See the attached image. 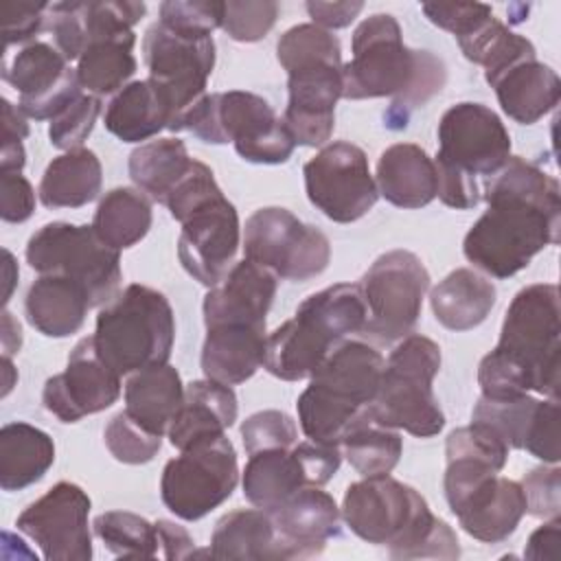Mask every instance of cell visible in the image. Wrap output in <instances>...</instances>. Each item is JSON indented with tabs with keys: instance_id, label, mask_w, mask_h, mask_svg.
Here are the masks:
<instances>
[{
	"instance_id": "5b68a950",
	"label": "cell",
	"mask_w": 561,
	"mask_h": 561,
	"mask_svg": "<svg viewBox=\"0 0 561 561\" xmlns=\"http://www.w3.org/2000/svg\"><path fill=\"white\" fill-rule=\"evenodd\" d=\"M381 353L364 340L337 342L298 397L300 430L309 440L340 445L377 397Z\"/></svg>"
},
{
	"instance_id": "603a6c76",
	"label": "cell",
	"mask_w": 561,
	"mask_h": 561,
	"mask_svg": "<svg viewBox=\"0 0 561 561\" xmlns=\"http://www.w3.org/2000/svg\"><path fill=\"white\" fill-rule=\"evenodd\" d=\"M208 554L213 559L285 561L311 559L320 552L278 533L272 515L259 506L237 508L217 519Z\"/></svg>"
},
{
	"instance_id": "ba28073f",
	"label": "cell",
	"mask_w": 561,
	"mask_h": 561,
	"mask_svg": "<svg viewBox=\"0 0 561 561\" xmlns=\"http://www.w3.org/2000/svg\"><path fill=\"white\" fill-rule=\"evenodd\" d=\"M440 370V346L419 333H410L383 362L381 383L370 416L386 427L405 430L419 438H432L445 427V414L434 394V377Z\"/></svg>"
},
{
	"instance_id": "83f0119b",
	"label": "cell",
	"mask_w": 561,
	"mask_h": 561,
	"mask_svg": "<svg viewBox=\"0 0 561 561\" xmlns=\"http://www.w3.org/2000/svg\"><path fill=\"white\" fill-rule=\"evenodd\" d=\"M379 195L399 208H423L438 193L434 158L414 142H397L381 151L375 171Z\"/></svg>"
},
{
	"instance_id": "f546056e",
	"label": "cell",
	"mask_w": 561,
	"mask_h": 561,
	"mask_svg": "<svg viewBox=\"0 0 561 561\" xmlns=\"http://www.w3.org/2000/svg\"><path fill=\"white\" fill-rule=\"evenodd\" d=\"M171 121L169 101L153 79L129 81L107 103L103 125L123 142H140L158 136Z\"/></svg>"
},
{
	"instance_id": "ac0fdd59",
	"label": "cell",
	"mask_w": 561,
	"mask_h": 561,
	"mask_svg": "<svg viewBox=\"0 0 561 561\" xmlns=\"http://www.w3.org/2000/svg\"><path fill=\"white\" fill-rule=\"evenodd\" d=\"M90 506L92 502L79 484L57 482L18 515L15 526L48 561H90Z\"/></svg>"
},
{
	"instance_id": "2e32d148",
	"label": "cell",
	"mask_w": 561,
	"mask_h": 561,
	"mask_svg": "<svg viewBox=\"0 0 561 561\" xmlns=\"http://www.w3.org/2000/svg\"><path fill=\"white\" fill-rule=\"evenodd\" d=\"M243 250L245 259L272 270L285 280L320 276L331 261L329 237L280 206H265L248 217Z\"/></svg>"
},
{
	"instance_id": "4316f807",
	"label": "cell",
	"mask_w": 561,
	"mask_h": 561,
	"mask_svg": "<svg viewBox=\"0 0 561 561\" xmlns=\"http://www.w3.org/2000/svg\"><path fill=\"white\" fill-rule=\"evenodd\" d=\"M508 118L533 125L552 112L561 99L559 75L537 57L522 59L486 81Z\"/></svg>"
},
{
	"instance_id": "30bf717a",
	"label": "cell",
	"mask_w": 561,
	"mask_h": 561,
	"mask_svg": "<svg viewBox=\"0 0 561 561\" xmlns=\"http://www.w3.org/2000/svg\"><path fill=\"white\" fill-rule=\"evenodd\" d=\"M443 489L462 530L482 543L508 539L526 515L522 484L482 458H447Z\"/></svg>"
},
{
	"instance_id": "7bdbcfd3",
	"label": "cell",
	"mask_w": 561,
	"mask_h": 561,
	"mask_svg": "<svg viewBox=\"0 0 561 561\" xmlns=\"http://www.w3.org/2000/svg\"><path fill=\"white\" fill-rule=\"evenodd\" d=\"M103 438L110 454L125 465H145L153 460L162 447V436L138 425L125 410L110 419Z\"/></svg>"
},
{
	"instance_id": "4dcf8cb0",
	"label": "cell",
	"mask_w": 561,
	"mask_h": 561,
	"mask_svg": "<svg viewBox=\"0 0 561 561\" xmlns=\"http://www.w3.org/2000/svg\"><path fill=\"white\" fill-rule=\"evenodd\" d=\"M267 513L280 535L318 552L324 550L329 539L342 535V511L320 486H300Z\"/></svg>"
},
{
	"instance_id": "f35d334b",
	"label": "cell",
	"mask_w": 561,
	"mask_h": 561,
	"mask_svg": "<svg viewBox=\"0 0 561 561\" xmlns=\"http://www.w3.org/2000/svg\"><path fill=\"white\" fill-rule=\"evenodd\" d=\"M151 199L131 186H116L107 191L92 219L94 232L114 250H127L142 241L151 228Z\"/></svg>"
},
{
	"instance_id": "f5cc1de1",
	"label": "cell",
	"mask_w": 561,
	"mask_h": 561,
	"mask_svg": "<svg viewBox=\"0 0 561 561\" xmlns=\"http://www.w3.org/2000/svg\"><path fill=\"white\" fill-rule=\"evenodd\" d=\"M524 449L548 462L557 465L561 458V447H559V399H548L539 401L535 419L530 423V430L524 440Z\"/></svg>"
},
{
	"instance_id": "680465c9",
	"label": "cell",
	"mask_w": 561,
	"mask_h": 561,
	"mask_svg": "<svg viewBox=\"0 0 561 561\" xmlns=\"http://www.w3.org/2000/svg\"><path fill=\"white\" fill-rule=\"evenodd\" d=\"M559 539H561V519L550 517L537 530L530 533L526 541L524 557L533 561H552L559 557Z\"/></svg>"
},
{
	"instance_id": "8d00e7d4",
	"label": "cell",
	"mask_w": 561,
	"mask_h": 561,
	"mask_svg": "<svg viewBox=\"0 0 561 561\" xmlns=\"http://www.w3.org/2000/svg\"><path fill=\"white\" fill-rule=\"evenodd\" d=\"M243 495L263 511L276 508L300 486H309L294 447L256 451L243 469Z\"/></svg>"
},
{
	"instance_id": "681fc988",
	"label": "cell",
	"mask_w": 561,
	"mask_h": 561,
	"mask_svg": "<svg viewBox=\"0 0 561 561\" xmlns=\"http://www.w3.org/2000/svg\"><path fill=\"white\" fill-rule=\"evenodd\" d=\"M421 9L434 26L449 31L456 39L471 35L478 26L493 18L491 7L480 2H425Z\"/></svg>"
},
{
	"instance_id": "ee69618b",
	"label": "cell",
	"mask_w": 561,
	"mask_h": 561,
	"mask_svg": "<svg viewBox=\"0 0 561 561\" xmlns=\"http://www.w3.org/2000/svg\"><path fill=\"white\" fill-rule=\"evenodd\" d=\"M101 114V99L90 92H79L48 125L50 145L61 151H72L83 145Z\"/></svg>"
},
{
	"instance_id": "1f68e13d",
	"label": "cell",
	"mask_w": 561,
	"mask_h": 561,
	"mask_svg": "<svg viewBox=\"0 0 561 561\" xmlns=\"http://www.w3.org/2000/svg\"><path fill=\"white\" fill-rule=\"evenodd\" d=\"M495 298V285L486 276L471 267H458L430 291V307L445 329L469 331L486 320Z\"/></svg>"
},
{
	"instance_id": "52a82bcc",
	"label": "cell",
	"mask_w": 561,
	"mask_h": 561,
	"mask_svg": "<svg viewBox=\"0 0 561 561\" xmlns=\"http://www.w3.org/2000/svg\"><path fill=\"white\" fill-rule=\"evenodd\" d=\"M94 344L121 377L167 364L175 342V316L167 296L131 283L96 316Z\"/></svg>"
},
{
	"instance_id": "e0dca14e",
	"label": "cell",
	"mask_w": 561,
	"mask_h": 561,
	"mask_svg": "<svg viewBox=\"0 0 561 561\" xmlns=\"http://www.w3.org/2000/svg\"><path fill=\"white\" fill-rule=\"evenodd\" d=\"M302 175L309 202L335 224L362 219L379 199L364 149L348 140L320 147L302 167Z\"/></svg>"
},
{
	"instance_id": "f6af8a7d",
	"label": "cell",
	"mask_w": 561,
	"mask_h": 561,
	"mask_svg": "<svg viewBox=\"0 0 561 561\" xmlns=\"http://www.w3.org/2000/svg\"><path fill=\"white\" fill-rule=\"evenodd\" d=\"M224 2L219 0H167L160 4V24L186 37H213L221 26Z\"/></svg>"
},
{
	"instance_id": "6f0895ef",
	"label": "cell",
	"mask_w": 561,
	"mask_h": 561,
	"mask_svg": "<svg viewBox=\"0 0 561 561\" xmlns=\"http://www.w3.org/2000/svg\"><path fill=\"white\" fill-rule=\"evenodd\" d=\"M156 530H158V541H160V550H162L164 559L178 561V559H188L195 554V541L184 526L169 522V519H158Z\"/></svg>"
},
{
	"instance_id": "11a10c76",
	"label": "cell",
	"mask_w": 561,
	"mask_h": 561,
	"mask_svg": "<svg viewBox=\"0 0 561 561\" xmlns=\"http://www.w3.org/2000/svg\"><path fill=\"white\" fill-rule=\"evenodd\" d=\"M35 210V191L22 173H2L0 178V217L7 224H22Z\"/></svg>"
},
{
	"instance_id": "277c9868",
	"label": "cell",
	"mask_w": 561,
	"mask_h": 561,
	"mask_svg": "<svg viewBox=\"0 0 561 561\" xmlns=\"http://www.w3.org/2000/svg\"><path fill=\"white\" fill-rule=\"evenodd\" d=\"M278 64L287 70V107L283 121L296 145L324 147L335 127L342 99L340 39L309 22L287 28L276 44Z\"/></svg>"
},
{
	"instance_id": "bcb514c9",
	"label": "cell",
	"mask_w": 561,
	"mask_h": 561,
	"mask_svg": "<svg viewBox=\"0 0 561 561\" xmlns=\"http://www.w3.org/2000/svg\"><path fill=\"white\" fill-rule=\"evenodd\" d=\"M278 11V2L272 0H228L224 2L221 28L234 42L252 44L272 31Z\"/></svg>"
},
{
	"instance_id": "4fadbf2b",
	"label": "cell",
	"mask_w": 561,
	"mask_h": 561,
	"mask_svg": "<svg viewBox=\"0 0 561 561\" xmlns=\"http://www.w3.org/2000/svg\"><path fill=\"white\" fill-rule=\"evenodd\" d=\"M362 296L366 302L364 333L379 342H397L412 333L430 289V272L410 250H390L364 272Z\"/></svg>"
},
{
	"instance_id": "cb8c5ba5",
	"label": "cell",
	"mask_w": 561,
	"mask_h": 561,
	"mask_svg": "<svg viewBox=\"0 0 561 561\" xmlns=\"http://www.w3.org/2000/svg\"><path fill=\"white\" fill-rule=\"evenodd\" d=\"M278 276L243 259L230 267V272L208 289L202 302L204 324H265L267 311L274 302Z\"/></svg>"
},
{
	"instance_id": "3957f363",
	"label": "cell",
	"mask_w": 561,
	"mask_h": 561,
	"mask_svg": "<svg viewBox=\"0 0 561 561\" xmlns=\"http://www.w3.org/2000/svg\"><path fill=\"white\" fill-rule=\"evenodd\" d=\"M346 526L373 546H386L392 559H458L460 543L451 526L436 517L425 497L388 476L348 484L342 500Z\"/></svg>"
},
{
	"instance_id": "d590c367",
	"label": "cell",
	"mask_w": 561,
	"mask_h": 561,
	"mask_svg": "<svg viewBox=\"0 0 561 561\" xmlns=\"http://www.w3.org/2000/svg\"><path fill=\"white\" fill-rule=\"evenodd\" d=\"M134 44V31H110L92 37L83 55L77 59L81 88L94 96L123 90L138 68Z\"/></svg>"
},
{
	"instance_id": "d6a6232c",
	"label": "cell",
	"mask_w": 561,
	"mask_h": 561,
	"mask_svg": "<svg viewBox=\"0 0 561 561\" xmlns=\"http://www.w3.org/2000/svg\"><path fill=\"white\" fill-rule=\"evenodd\" d=\"M184 399L180 373L169 366H149L127 375L125 412L151 434L162 436Z\"/></svg>"
},
{
	"instance_id": "7c38bea8",
	"label": "cell",
	"mask_w": 561,
	"mask_h": 561,
	"mask_svg": "<svg viewBox=\"0 0 561 561\" xmlns=\"http://www.w3.org/2000/svg\"><path fill=\"white\" fill-rule=\"evenodd\" d=\"M24 254L37 274L77 280L88 291L92 307H103L118 296L121 252L110 248L92 224L50 221L31 234Z\"/></svg>"
},
{
	"instance_id": "9c48e42d",
	"label": "cell",
	"mask_w": 561,
	"mask_h": 561,
	"mask_svg": "<svg viewBox=\"0 0 561 561\" xmlns=\"http://www.w3.org/2000/svg\"><path fill=\"white\" fill-rule=\"evenodd\" d=\"M182 129L208 145L232 142L237 153L252 164H283L296 149L291 131L274 107L245 90L206 94Z\"/></svg>"
},
{
	"instance_id": "7a4b0ae2",
	"label": "cell",
	"mask_w": 561,
	"mask_h": 561,
	"mask_svg": "<svg viewBox=\"0 0 561 561\" xmlns=\"http://www.w3.org/2000/svg\"><path fill=\"white\" fill-rule=\"evenodd\" d=\"M353 57L342 66V99L390 96L394 112L423 107L447 81V68L430 50L403 44V33L390 13H375L357 24L351 39Z\"/></svg>"
},
{
	"instance_id": "9f6ffc18",
	"label": "cell",
	"mask_w": 561,
	"mask_h": 561,
	"mask_svg": "<svg viewBox=\"0 0 561 561\" xmlns=\"http://www.w3.org/2000/svg\"><path fill=\"white\" fill-rule=\"evenodd\" d=\"M309 18L313 20V24L333 31V28H344L348 26L364 9V2H307L305 4Z\"/></svg>"
},
{
	"instance_id": "74e56055",
	"label": "cell",
	"mask_w": 561,
	"mask_h": 561,
	"mask_svg": "<svg viewBox=\"0 0 561 561\" xmlns=\"http://www.w3.org/2000/svg\"><path fill=\"white\" fill-rule=\"evenodd\" d=\"M195 158L188 156L180 138H156L138 145L129 153V178L149 199L164 204L167 195L186 175Z\"/></svg>"
},
{
	"instance_id": "94428289",
	"label": "cell",
	"mask_w": 561,
	"mask_h": 561,
	"mask_svg": "<svg viewBox=\"0 0 561 561\" xmlns=\"http://www.w3.org/2000/svg\"><path fill=\"white\" fill-rule=\"evenodd\" d=\"M0 342H2V355L11 357L15 353H20L22 346V329L20 322L13 318L11 311H2V333H0Z\"/></svg>"
},
{
	"instance_id": "ffe728a7",
	"label": "cell",
	"mask_w": 561,
	"mask_h": 561,
	"mask_svg": "<svg viewBox=\"0 0 561 561\" xmlns=\"http://www.w3.org/2000/svg\"><path fill=\"white\" fill-rule=\"evenodd\" d=\"M2 79L20 94L18 107L26 118H55L79 92H83L77 68L46 42H28L15 53H2Z\"/></svg>"
},
{
	"instance_id": "484cf974",
	"label": "cell",
	"mask_w": 561,
	"mask_h": 561,
	"mask_svg": "<svg viewBox=\"0 0 561 561\" xmlns=\"http://www.w3.org/2000/svg\"><path fill=\"white\" fill-rule=\"evenodd\" d=\"M265 324H217L206 329L202 344V373L224 386L248 381L265 357Z\"/></svg>"
},
{
	"instance_id": "44dd1931",
	"label": "cell",
	"mask_w": 561,
	"mask_h": 561,
	"mask_svg": "<svg viewBox=\"0 0 561 561\" xmlns=\"http://www.w3.org/2000/svg\"><path fill=\"white\" fill-rule=\"evenodd\" d=\"M121 390V375L103 362L94 337L88 335L70 351L66 370L46 379L42 403L61 423H77L114 405Z\"/></svg>"
},
{
	"instance_id": "ab89813d",
	"label": "cell",
	"mask_w": 561,
	"mask_h": 561,
	"mask_svg": "<svg viewBox=\"0 0 561 561\" xmlns=\"http://www.w3.org/2000/svg\"><path fill=\"white\" fill-rule=\"evenodd\" d=\"M342 456L362 478L388 476L403 454V438L397 430L379 425L370 410L346 432L340 443Z\"/></svg>"
},
{
	"instance_id": "6da1fadb",
	"label": "cell",
	"mask_w": 561,
	"mask_h": 561,
	"mask_svg": "<svg viewBox=\"0 0 561 561\" xmlns=\"http://www.w3.org/2000/svg\"><path fill=\"white\" fill-rule=\"evenodd\" d=\"M486 210L469 228L462 252L473 267L495 278L522 272L543 248L557 243L561 188L537 164L511 156L484 180Z\"/></svg>"
},
{
	"instance_id": "7dc6e473",
	"label": "cell",
	"mask_w": 561,
	"mask_h": 561,
	"mask_svg": "<svg viewBox=\"0 0 561 561\" xmlns=\"http://www.w3.org/2000/svg\"><path fill=\"white\" fill-rule=\"evenodd\" d=\"M241 440L248 456L267 449H289L298 443V427L287 412L261 410L243 421Z\"/></svg>"
},
{
	"instance_id": "d4e9b609",
	"label": "cell",
	"mask_w": 561,
	"mask_h": 561,
	"mask_svg": "<svg viewBox=\"0 0 561 561\" xmlns=\"http://www.w3.org/2000/svg\"><path fill=\"white\" fill-rule=\"evenodd\" d=\"M239 403L232 386L213 379H195L184 386V399L167 434L175 449H188L197 443L213 440L234 425Z\"/></svg>"
},
{
	"instance_id": "5bb4252c",
	"label": "cell",
	"mask_w": 561,
	"mask_h": 561,
	"mask_svg": "<svg viewBox=\"0 0 561 561\" xmlns=\"http://www.w3.org/2000/svg\"><path fill=\"white\" fill-rule=\"evenodd\" d=\"M239 482L237 451L224 434L171 458L160 478L164 506L184 522H197L221 506Z\"/></svg>"
},
{
	"instance_id": "836d02e7",
	"label": "cell",
	"mask_w": 561,
	"mask_h": 561,
	"mask_svg": "<svg viewBox=\"0 0 561 561\" xmlns=\"http://www.w3.org/2000/svg\"><path fill=\"white\" fill-rule=\"evenodd\" d=\"M55 462L53 438L24 421L7 423L0 430V486L22 491L39 482Z\"/></svg>"
},
{
	"instance_id": "b9f144b4",
	"label": "cell",
	"mask_w": 561,
	"mask_h": 561,
	"mask_svg": "<svg viewBox=\"0 0 561 561\" xmlns=\"http://www.w3.org/2000/svg\"><path fill=\"white\" fill-rule=\"evenodd\" d=\"M537 405L539 399L530 394L508 399H489L480 394L478 403L473 405L471 421L491 427L508 445V449H524V440L535 419Z\"/></svg>"
},
{
	"instance_id": "60d3db41",
	"label": "cell",
	"mask_w": 561,
	"mask_h": 561,
	"mask_svg": "<svg viewBox=\"0 0 561 561\" xmlns=\"http://www.w3.org/2000/svg\"><path fill=\"white\" fill-rule=\"evenodd\" d=\"M94 535L105 543V548L123 559H153L158 557L160 541L156 522L129 513V511H107L94 517Z\"/></svg>"
},
{
	"instance_id": "f907efd6",
	"label": "cell",
	"mask_w": 561,
	"mask_h": 561,
	"mask_svg": "<svg viewBox=\"0 0 561 561\" xmlns=\"http://www.w3.org/2000/svg\"><path fill=\"white\" fill-rule=\"evenodd\" d=\"M526 497V513L550 519L561 511V469L557 465L535 467L519 482Z\"/></svg>"
},
{
	"instance_id": "91938a15",
	"label": "cell",
	"mask_w": 561,
	"mask_h": 561,
	"mask_svg": "<svg viewBox=\"0 0 561 561\" xmlns=\"http://www.w3.org/2000/svg\"><path fill=\"white\" fill-rule=\"evenodd\" d=\"M2 145H24L28 136V123L24 112L9 99H2Z\"/></svg>"
},
{
	"instance_id": "7402d4cb",
	"label": "cell",
	"mask_w": 561,
	"mask_h": 561,
	"mask_svg": "<svg viewBox=\"0 0 561 561\" xmlns=\"http://www.w3.org/2000/svg\"><path fill=\"white\" fill-rule=\"evenodd\" d=\"M239 245V213L226 195H219L182 221L178 259L199 285L210 289L230 272Z\"/></svg>"
},
{
	"instance_id": "816d5d0a",
	"label": "cell",
	"mask_w": 561,
	"mask_h": 561,
	"mask_svg": "<svg viewBox=\"0 0 561 561\" xmlns=\"http://www.w3.org/2000/svg\"><path fill=\"white\" fill-rule=\"evenodd\" d=\"M48 2H7L0 7V31L4 50L33 42L46 22Z\"/></svg>"
},
{
	"instance_id": "be15d7a7",
	"label": "cell",
	"mask_w": 561,
	"mask_h": 561,
	"mask_svg": "<svg viewBox=\"0 0 561 561\" xmlns=\"http://www.w3.org/2000/svg\"><path fill=\"white\" fill-rule=\"evenodd\" d=\"M15 381H18V370L13 368L11 357L2 355V397H7L11 392Z\"/></svg>"
},
{
	"instance_id": "e575fe53",
	"label": "cell",
	"mask_w": 561,
	"mask_h": 561,
	"mask_svg": "<svg viewBox=\"0 0 561 561\" xmlns=\"http://www.w3.org/2000/svg\"><path fill=\"white\" fill-rule=\"evenodd\" d=\"M101 184V160L92 149L79 147L48 162L37 193L46 208H79L99 197Z\"/></svg>"
},
{
	"instance_id": "8fae6325",
	"label": "cell",
	"mask_w": 561,
	"mask_h": 561,
	"mask_svg": "<svg viewBox=\"0 0 561 561\" xmlns=\"http://www.w3.org/2000/svg\"><path fill=\"white\" fill-rule=\"evenodd\" d=\"M495 348L528 370L533 392L559 399L561 309L554 283L526 285L515 294Z\"/></svg>"
},
{
	"instance_id": "6125c7cd",
	"label": "cell",
	"mask_w": 561,
	"mask_h": 561,
	"mask_svg": "<svg viewBox=\"0 0 561 561\" xmlns=\"http://www.w3.org/2000/svg\"><path fill=\"white\" fill-rule=\"evenodd\" d=\"M4 254V265H2V274H4V294H2V302L7 305L9 298H11V291H13V285L18 280V263L13 259V254L9 250L2 252Z\"/></svg>"
},
{
	"instance_id": "f1b7e54d",
	"label": "cell",
	"mask_w": 561,
	"mask_h": 561,
	"mask_svg": "<svg viewBox=\"0 0 561 561\" xmlns=\"http://www.w3.org/2000/svg\"><path fill=\"white\" fill-rule=\"evenodd\" d=\"M92 307L88 291L59 274H39L24 298L26 320L46 337H68L77 333Z\"/></svg>"
},
{
	"instance_id": "8992f818",
	"label": "cell",
	"mask_w": 561,
	"mask_h": 561,
	"mask_svg": "<svg viewBox=\"0 0 561 561\" xmlns=\"http://www.w3.org/2000/svg\"><path fill=\"white\" fill-rule=\"evenodd\" d=\"M359 283H337L307 296L291 320L267 335L263 368L283 379H309L329 351L366 327Z\"/></svg>"
},
{
	"instance_id": "db71d44e",
	"label": "cell",
	"mask_w": 561,
	"mask_h": 561,
	"mask_svg": "<svg viewBox=\"0 0 561 561\" xmlns=\"http://www.w3.org/2000/svg\"><path fill=\"white\" fill-rule=\"evenodd\" d=\"M434 164H436V175H438L436 197H440V202L445 206L456 208V210H469L480 204L482 188L478 184V178H473L465 171L451 169L436 160H434Z\"/></svg>"
},
{
	"instance_id": "c3c4849f",
	"label": "cell",
	"mask_w": 561,
	"mask_h": 561,
	"mask_svg": "<svg viewBox=\"0 0 561 561\" xmlns=\"http://www.w3.org/2000/svg\"><path fill=\"white\" fill-rule=\"evenodd\" d=\"M219 195H224V193L215 180L213 169L199 160H193L186 175L167 195L164 206L169 208L171 217L182 224L191 213H195L197 208L217 199Z\"/></svg>"
},
{
	"instance_id": "9a60e30c",
	"label": "cell",
	"mask_w": 561,
	"mask_h": 561,
	"mask_svg": "<svg viewBox=\"0 0 561 561\" xmlns=\"http://www.w3.org/2000/svg\"><path fill=\"white\" fill-rule=\"evenodd\" d=\"M145 64L171 110L169 131H182L186 116L208 94L206 83L215 68V39L186 37L156 22L142 37Z\"/></svg>"
},
{
	"instance_id": "d6986e66",
	"label": "cell",
	"mask_w": 561,
	"mask_h": 561,
	"mask_svg": "<svg viewBox=\"0 0 561 561\" xmlns=\"http://www.w3.org/2000/svg\"><path fill=\"white\" fill-rule=\"evenodd\" d=\"M511 158V134L502 118L482 103L451 105L438 121L436 162L473 178L493 175Z\"/></svg>"
}]
</instances>
